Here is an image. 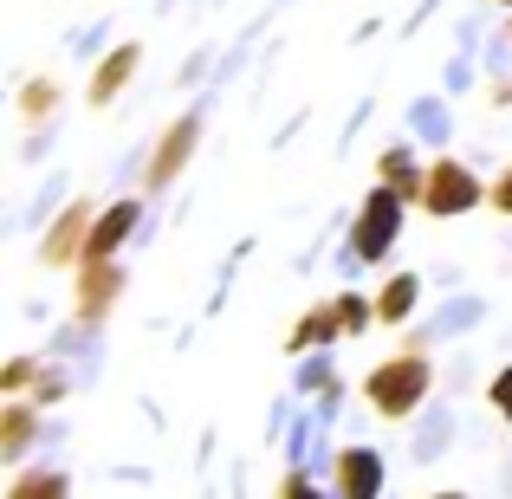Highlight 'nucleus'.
I'll list each match as a JSON object with an SVG mask.
<instances>
[{
    "label": "nucleus",
    "mask_w": 512,
    "mask_h": 499,
    "mask_svg": "<svg viewBox=\"0 0 512 499\" xmlns=\"http://www.w3.org/2000/svg\"><path fill=\"white\" fill-rule=\"evenodd\" d=\"M428 389H435V363H428V350H415V344H402L396 357H383L370 376H363V402H370L383 422H409V415L428 402Z\"/></svg>",
    "instance_id": "obj_1"
},
{
    "label": "nucleus",
    "mask_w": 512,
    "mask_h": 499,
    "mask_svg": "<svg viewBox=\"0 0 512 499\" xmlns=\"http://www.w3.org/2000/svg\"><path fill=\"white\" fill-rule=\"evenodd\" d=\"M402 214H409V201H402L389 182H376L370 195H363L357 221H350V260H357V266L389 260V247L402 240Z\"/></svg>",
    "instance_id": "obj_2"
},
{
    "label": "nucleus",
    "mask_w": 512,
    "mask_h": 499,
    "mask_svg": "<svg viewBox=\"0 0 512 499\" xmlns=\"http://www.w3.org/2000/svg\"><path fill=\"white\" fill-rule=\"evenodd\" d=\"M480 201H487V188H480V175L461 163V156H435L428 163V188H422V214H435V221H461V214H474Z\"/></svg>",
    "instance_id": "obj_3"
},
{
    "label": "nucleus",
    "mask_w": 512,
    "mask_h": 499,
    "mask_svg": "<svg viewBox=\"0 0 512 499\" xmlns=\"http://www.w3.org/2000/svg\"><path fill=\"white\" fill-rule=\"evenodd\" d=\"M124 286H130V273H124V260H78L72 266V312H78V325H104L111 318V305L124 299Z\"/></svg>",
    "instance_id": "obj_4"
},
{
    "label": "nucleus",
    "mask_w": 512,
    "mask_h": 499,
    "mask_svg": "<svg viewBox=\"0 0 512 499\" xmlns=\"http://www.w3.org/2000/svg\"><path fill=\"white\" fill-rule=\"evenodd\" d=\"M91 221H98V201H91V195H72L59 214H52L46 240H39V266H46V273H65V266H78V260H85Z\"/></svg>",
    "instance_id": "obj_5"
},
{
    "label": "nucleus",
    "mask_w": 512,
    "mask_h": 499,
    "mask_svg": "<svg viewBox=\"0 0 512 499\" xmlns=\"http://www.w3.org/2000/svg\"><path fill=\"white\" fill-rule=\"evenodd\" d=\"M201 104L195 111H182L175 117V124L163 130V137H156V150H150V169H143V188H150V195H163V188H175V175H182L188 163H195V150H201Z\"/></svg>",
    "instance_id": "obj_6"
},
{
    "label": "nucleus",
    "mask_w": 512,
    "mask_h": 499,
    "mask_svg": "<svg viewBox=\"0 0 512 499\" xmlns=\"http://www.w3.org/2000/svg\"><path fill=\"white\" fill-rule=\"evenodd\" d=\"M331 493L338 499H383V454L370 441H350L331 461Z\"/></svg>",
    "instance_id": "obj_7"
},
{
    "label": "nucleus",
    "mask_w": 512,
    "mask_h": 499,
    "mask_svg": "<svg viewBox=\"0 0 512 499\" xmlns=\"http://www.w3.org/2000/svg\"><path fill=\"white\" fill-rule=\"evenodd\" d=\"M137 65H143V46H137V39H117V46L91 65V78H85V104H91V111H104V104L124 98V85L137 78Z\"/></svg>",
    "instance_id": "obj_8"
},
{
    "label": "nucleus",
    "mask_w": 512,
    "mask_h": 499,
    "mask_svg": "<svg viewBox=\"0 0 512 499\" xmlns=\"http://www.w3.org/2000/svg\"><path fill=\"white\" fill-rule=\"evenodd\" d=\"M143 227V201L124 195L111 201V208H98V221H91V240H85V260H117L124 253V240Z\"/></svg>",
    "instance_id": "obj_9"
},
{
    "label": "nucleus",
    "mask_w": 512,
    "mask_h": 499,
    "mask_svg": "<svg viewBox=\"0 0 512 499\" xmlns=\"http://www.w3.org/2000/svg\"><path fill=\"white\" fill-rule=\"evenodd\" d=\"M376 182H389L409 208H422V188H428V163L415 156V143H389L383 156H376Z\"/></svg>",
    "instance_id": "obj_10"
},
{
    "label": "nucleus",
    "mask_w": 512,
    "mask_h": 499,
    "mask_svg": "<svg viewBox=\"0 0 512 499\" xmlns=\"http://www.w3.org/2000/svg\"><path fill=\"white\" fill-rule=\"evenodd\" d=\"M344 337V318H338V299L312 305V312H299V325L286 331V350L292 357H305V350H331Z\"/></svg>",
    "instance_id": "obj_11"
},
{
    "label": "nucleus",
    "mask_w": 512,
    "mask_h": 499,
    "mask_svg": "<svg viewBox=\"0 0 512 499\" xmlns=\"http://www.w3.org/2000/svg\"><path fill=\"white\" fill-rule=\"evenodd\" d=\"M59 104H65V85H59L52 72H39V78H26V85H20L13 111H20V124H26V130H46L52 117H59Z\"/></svg>",
    "instance_id": "obj_12"
},
{
    "label": "nucleus",
    "mask_w": 512,
    "mask_h": 499,
    "mask_svg": "<svg viewBox=\"0 0 512 499\" xmlns=\"http://www.w3.org/2000/svg\"><path fill=\"white\" fill-rule=\"evenodd\" d=\"M33 435H39V402L13 396L7 409H0V461H20V454L33 448Z\"/></svg>",
    "instance_id": "obj_13"
},
{
    "label": "nucleus",
    "mask_w": 512,
    "mask_h": 499,
    "mask_svg": "<svg viewBox=\"0 0 512 499\" xmlns=\"http://www.w3.org/2000/svg\"><path fill=\"white\" fill-rule=\"evenodd\" d=\"M415 299H422V279L415 273H389L383 286H376V325H409Z\"/></svg>",
    "instance_id": "obj_14"
},
{
    "label": "nucleus",
    "mask_w": 512,
    "mask_h": 499,
    "mask_svg": "<svg viewBox=\"0 0 512 499\" xmlns=\"http://www.w3.org/2000/svg\"><path fill=\"white\" fill-rule=\"evenodd\" d=\"M7 499H72V480L59 467H26V474H13Z\"/></svg>",
    "instance_id": "obj_15"
},
{
    "label": "nucleus",
    "mask_w": 512,
    "mask_h": 499,
    "mask_svg": "<svg viewBox=\"0 0 512 499\" xmlns=\"http://www.w3.org/2000/svg\"><path fill=\"white\" fill-rule=\"evenodd\" d=\"M338 318H344V337L376 331V292L370 299H363V292H338Z\"/></svg>",
    "instance_id": "obj_16"
},
{
    "label": "nucleus",
    "mask_w": 512,
    "mask_h": 499,
    "mask_svg": "<svg viewBox=\"0 0 512 499\" xmlns=\"http://www.w3.org/2000/svg\"><path fill=\"white\" fill-rule=\"evenodd\" d=\"M39 370H46L39 357H7L0 363V389H7V396H26V389L39 383Z\"/></svg>",
    "instance_id": "obj_17"
},
{
    "label": "nucleus",
    "mask_w": 512,
    "mask_h": 499,
    "mask_svg": "<svg viewBox=\"0 0 512 499\" xmlns=\"http://www.w3.org/2000/svg\"><path fill=\"white\" fill-rule=\"evenodd\" d=\"M409 117H415V130H422L428 143H448V104H441V98H422Z\"/></svg>",
    "instance_id": "obj_18"
},
{
    "label": "nucleus",
    "mask_w": 512,
    "mask_h": 499,
    "mask_svg": "<svg viewBox=\"0 0 512 499\" xmlns=\"http://www.w3.org/2000/svg\"><path fill=\"white\" fill-rule=\"evenodd\" d=\"M65 389H72V376H65L59 363H52V370H39V383L26 389V396H33L39 409H52V402H65Z\"/></svg>",
    "instance_id": "obj_19"
},
{
    "label": "nucleus",
    "mask_w": 512,
    "mask_h": 499,
    "mask_svg": "<svg viewBox=\"0 0 512 499\" xmlns=\"http://www.w3.org/2000/svg\"><path fill=\"white\" fill-rule=\"evenodd\" d=\"M279 499H338V493H318V480L305 474V467H292V474L279 480Z\"/></svg>",
    "instance_id": "obj_20"
},
{
    "label": "nucleus",
    "mask_w": 512,
    "mask_h": 499,
    "mask_svg": "<svg viewBox=\"0 0 512 499\" xmlns=\"http://www.w3.org/2000/svg\"><path fill=\"white\" fill-rule=\"evenodd\" d=\"M487 402H493V415H500V422H512V363H506V370H493Z\"/></svg>",
    "instance_id": "obj_21"
},
{
    "label": "nucleus",
    "mask_w": 512,
    "mask_h": 499,
    "mask_svg": "<svg viewBox=\"0 0 512 499\" xmlns=\"http://www.w3.org/2000/svg\"><path fill=\"white\" fill-rule=\"evenodd\" d=\"M487 201H493V214H506V221H512V163L500 169V182L487 188Z\"/></svg>",
    "instance_id": "obj_22"
},
{
    "label": "nucleus",
    "mask_w": 512,
    "mask_h": 499,
    "mask_svg": "<svg viewBox=\"0 0 512 499\" xmlns=\"http://www.w3.org/2000/svg\"><path fill=\"white\" fill-rule=\"evenodd\" d=\"M299 383H305V389H325V383H331V363H325V357H318V363H312V370H305V376H299Z\"/></svg>",
    "instance_id": "obj_23"
},
{
    "label": "nucleus",
    "mask_w": 512,
    "mask_h": 499,
    "mask_svg": "<svg viewBox=\"0 0 512 499\" xmlns=\"http://www.w3.org/2000/svg\"><path fill=\"white\" fill-rule=\"evenodd\" d=\"M493 104H512V78H500V85H493Z\"/></svg>",
    "instance_id": "obj_24"
},
{
    "label": "nucleus",
    "mask_w": 512,
    "mask_h": 499,
    "mask_svg": "<svg viewBox=\"0 0 512 499\" xmlns=\"http://www.w3.org/2000/svg\"><path fill=\"white\" fill-rule=\"evenodd\" d=\"M428 499H467V493H454V487H448V493H428Z\"/></svg>",
    "instance_id": "obj_25"
},
{
    "label": "nucleus",
    "mask_w": 512,
    "mask_h": 499,
    "mask_svg": "<svg viewBox=\"0 0 512 499\" xmlns=\"http://www.w3.org/2000/svg\"><path fill=\"white\" fill-rule=\"evenodd\" d=\"M493 7H506V13H512V0H493Z\"/></svg>",
    "instance_id": "obj_26"
},
{
    "label": "nucleus",
    "mask_w": 512,
    "mask_h": 499,
    "mask_svg": "<svg viewBox=\"0 0 512 499\" xmlns=\"http://www.w3.org/2000/svg\"><path fill=\"white\" fill-rule=\"evenodd\" d=\"M506 46H512V20H506Z\"/></svg>",
    "instance_id": "obj_27"
}]
</instances>
